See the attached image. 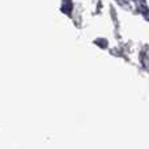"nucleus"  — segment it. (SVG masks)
Masks as SVG:
<instances>
[]
</instances>
